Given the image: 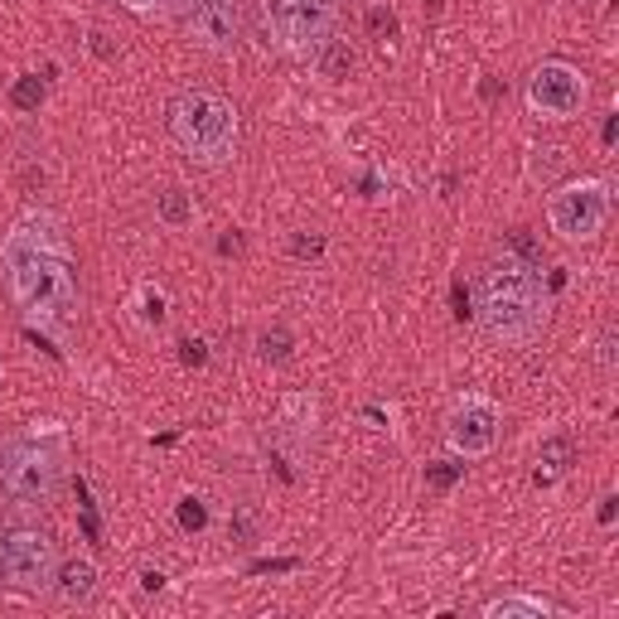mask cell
I'll use <instances>...</instances> for the list:
<instances>
[{
    "label": "cell",
    "mask_w": 619,
    "mask_h": 619,
    "mask_svg": "<svg viewBox=\"0 0 619 619\" xmlns=\"http://www.w3.org/2000/svg\"><path fill=\"white\" fill-rule=\"evenodd\" d=\"M600 523H615V499H600Z\"/></svg>",
    "instance_id": "4dcf8cb0"
},
{
    "label": "cell",
    "mask_w": 619,
    "mask_h": 619,
    "mask_svg": "<svg viewBox=\"0 0 619 619\" xmlns=\"http://www.w3.org/2000/svg\"><path fill=\"white\" fill-rule=\"evenodd\" d=\"M257 353H262V363H286V359H290V334L281 330V324L262 330V334H257Z\"/></svg>",
    "instance_id": "e0dca14e"
},
{
    "label": "cell",
    "mask_w": 619,
    "mask_h": 619,
    "mask_svg": "<svg viewBox=\"0 0 619 619\" xmlns=\"http://www.w3.org/2000/svg\"><path fill=\"white\" fill-rule=\"evenodd\" d=\"M479 93H484V103H494V97L503 93V87H499V78H484V87H479Z\"/></svg>",
    "instance_id": "f1b7e54d"
},
{
    "label": "cell",
    "mask_w": 619,
    "mask_h": 619,
    "mask_svg": "<svg viewBox=\"0 0 619 619\" xmlns=\"http://www.w3.org/2000/svg\"><path fill=\"white\" fill-rule=\"evenodd\" d=\"M49 590H54V600L68 605V610H87V605L97 600V590H103V572H97L93 557H68V562H58Z\"/></svg>",
    "instance_id": "8fae6325"
},
{
    "label": "cell",
    "mask_w": 619,
    "mask_h": 619,
    "mask_svg": "<svg viewBox=\"0 0 619 619\" xmlns=\"http://www.w3.org/2000/svg\"><path fill=\"white\" fill-rule=\"evenodd\" d=\"M44 97H49V83L40 73H24V78H15V87H10V107L15 111H40Z\"/></svg>",
    "instance_id": "2e32d148"
},
{
    "label": "cell",
    "mask_w": 619,
    "mask_h": 619,
    "mask_svg": "<svg viewBox=\"0 0 619 619\" xmlns=\"http://www.w3.org/2000/svg\"><path fill=\"white\" fill-rule=\"evenodd\" d=\"M576 465V440L572 436H547L542 440V460H537V484H552Z\"/></svg>",
    "instance_id": "7c38bea8"
},
{
    "label": "cell",
    "mask_w": 619,
    "mask_h": 619,
    "mask_svg": "<svg viewBox=\"0 0 619 619\" xmlns=\"http://www.w3.org/2000/svg\"><path fill=\"white\" fill-rule=\"evenodd\" d=\"M141 580H146V590H160V586H166V576H160V572H146Z\"/></svg>",
    "instance_id": "1f68e13d"
},
{
    "label": "cell",
    "mask_w": 619,
    "mask_h": 619,
    "mask_svg": "<svg viewBox=\"0 0 619 619\" xmlns=\"http://www.w3.org/2000/svg\"><path fill=\"white\" fill-rule=\"evenodd\" d=\"M0 281L30 330L68 334L78 324V267H73L68 233L54 213L30 209L0 237Z\"/></svg>",
    "instance_id": "6da1fadb"
},
{
    "label": "cell",
    "mask_w": 619,
    "mask_h": 619,
    "mask_svg": "<svg viewBox=\"0 0 619 619\" xmlns=\"http://www.w3.org/2000/svg\"><path fill=\"white\" fill-rule=\"evenodd\" d=\"M184 40L209 54H233L247 40V0H184Z\"/></svg>",
    "instance_id": "30bf717a"
},
{
    "label": "cell",
    "mask_w": 619,
    "mask_h": 619,
    "mask_svg": "<svg viewBox=\"0 0 619 619\" xmlns=\"http://www.w3.org/2000/svg\"><path fill=\"white\" fill-rule=\"evenodd\" d=\"M58 572V542L40 523H15L0 537V580L20 596H44Z\"/></svg>",
    "instance_id": "5b68a950"
},
{
    "label": "cell",
    "mask_w": 619,
    "mask_h": 619,
    "mask_svg": "<svg viewBox=\"0 0 619 619\" xmlns=\"http://www.w3.org/2000/svg\"><path fill=\"white\" fill-rule=\"evenodd\" d=\"M131 15H170V10H180L184 0H121Z\"/></svg>",
    "instance_id": "7402d4cb"
},
{
    "label": "cell",
    "mask_w": 619,
    "mask_h": 619,
    "mask_svg": "<svg viewBox=\"0 0 619 619\" xmlns=\"http://www.w3.org/2000/svg\"><path fill=\"white\" fill-rule=\"evenodd\" d=\"M314 63H320V78H330V83H344V78L359 73V54H353V44L339 40V34L314 54Z\"/></svg>",
    "instance_id": "5bb4252c"
},
{
    "label": "cell",
    "mask_w": 619,
    "mask_h": 619,
    "mask_svg": "<svg viewBox=\"0 0 619 619\" xmlns=\"http://www.w3.org/2000/svg\"><path fill=\"white\" fill-rule=\"evenodd\" d=\"M180 363H184V369H204V363H209V349L199 344V339H180Z\"/></svg>",
    "instance_id": "cb8c5ba5"
},
{
    "label": "cell",
    "mask_w": 619,
    "mask_h": 619,
    "mask_svg": "<svg viewBox=\"0 0 619 619\" xmlns=\"http://www.w3.org/2000/svg\"><path fill=\"white\" fill-rule=\"evenodd\" d=\"M156 218L166 223V227H174V233H180V227L194 223V199H189L180 184L160 189V194H156Z\"/></svg>",
    "instance_id": "9a60e30c"
},
{
    "label": "cell",
    "mask_w": 619,
    "mask_h": 619,
    "mask_svg": "<svg viewBox=\"0 0 619 619\" xmlns=\"http://www.w3.org/2000/svg\"><path fill=\"white\" fill-rule=\"evenodd\" d=\"M455 320H470V290L455 281Z\"/></svg>",
    "instance_id": "484cf974"
},
{
    "label": "cell",
    "mask_w": 619,
    "mask_h": 619,
    "mask_svg": "<svg viewBox=\"0 0 619 619\" xmlns=\"http://www.w3.org/2000/svg\"><path fill=\"white\" fill-rule=\"evenodd\" d=\"M204 523H209L204 503H199V499H184V503H180V527H184V533H199Z\"/></svg>",
    "instance_id": "603a6c76"
},
{
    "label": "cell",
    "mask_w": 619,
    "mask_h": 619,
    "mask_svg": "<svg viewBox=\"0 0 619 619\" xmlns=\"http://www.w3.org/2000/svg\"><path fill=\"white\" fill-rule=\"evenodd\" d=\"M160 320H166V300L156 290H146V324H160Z\"/></svg>",
    "instance_id": "d4e9b609"
},
{
    "label": "cell",
    "mask_w": 619,
    "mask_h": 619,
    "mask_svg": "<svg viewBox=\"0 0 619 619\" xmlns=\"http://www.w3.org/2000/svg\"><path fill=\"white\" fill-rule=\"evenodd\" d=\"M547 615H557V610L542 596H494L484 605V619H547Z\"/></svg>",
    "instance_id": "4fadbf2b"
},
{
    "label": "cell",
    "mask_w": 619,
    "mask_h": 619,
    "mask_svg": "<svg viewBox=\"0 0 619 619\" xmlns=\"http://www.w3.org/2000/svg\"><path fill=\"white\" fill-rule=\"evenodd\" d=\"M440 6H446V0H426V10H431V15H440Z\"/></svg>",
    "instance_id": "d6a6232c"
},
{
    "label": "cell",
    "mask_w": 619,
    "mask_h": 619,
    "mask_svg": "<svg viewBox=\"0 0 619 619\" xmlns=\"http://www.w3.org/2000/svg\"><path fill=\"white\" fill-rule=\"evenodd\" d=\"M547 223L566 243H596L610 223V184L605 180H566L547 199Z\"/></svg>",
    "instance_id": "52a82bcc"
},
{
    "label": "cell",
    "mask_w": 619,
    "mask_h": 619,
    "mask_svg": "<svg viewBox=\"0 0 619 619\" xmlns=\"http://www.w3.org/2000/svg\"><path fill=\"white\" fill-rule=\"evenodd\" d=\"M494 344L523 349L547 330L552 320V290L542 286V267H527L517 257H494L479 271V306L470 310Z\"/></svg>",
    "instance_id": "7a4b0ae2"
},
{
    "label": "cell",
    "mask_w": 619,
    "mask_h": 619,
    "mask_svg": "<svg viewBox=\"0 0 619 619\" xmlns=\"http://www.w3.org/2000/svg\"><path fill=\"white\" fill-rule=\"evenodd\" d=\"M166 126L170 141L184 150L199 166H223L237 150V107L218 93H204V87H184L166 103Z\"/></svg>",
    "instance_id": "3957f363"
},
{
    "label": "cell",
    "mask_w": 619,
    "mask_h": 619,
    "mask_svg": "<svg viewBox=\"0 0 619 619\" xmlns=\"http://www.w3.org/2000/svg\"><path fill=\"white\" fill-rule=\"evenodd\" d=\"M93 49H97V54H103V58H117V49H111V34H103V30L93 34Z\"/></svg>",
    "instance_id": "4316f807"
},
{
    "label": "cell",
    "mask_w": 619,
    "mask_h": 619,
    "mask_svg": "<svg viewBox=\"0 0 619 619\" xmlns=\"http://www.w3.org/2000/svg\"><path fill=\"white\" fill-rule=\"evenodd\" d=\"M63 474H68V455L58 436L20 431L0 440V494L20 509L49 503L63 489Z\"/></svg>",
    "instance_id": "277c9868"
},
{
    "label": "cell",
    "mask_w": 619,
    "mask_h": 619,
    "mask_svg": "<svg viewBox=\"0 0 619 619\" xmlns=\"http://www.w3.org/2000/svg\"><path fill=\"white\" fill-rule=\"evenodd\" d=\"M218 252H223V257H227V252H243V237H223Z\"/></svg>",
    "instance_id": "f546056e"
},
{
    "label": "cell",
    "mask_w": 619,
    "mask_h": 619,
    "mask_svg": "<svg viewBox=\"0 0 619 619\" xmlns=\"http://www.w3.org/2000/svg\"><path fill=\"white\" fill-rule=\"evenodd\" d=\"M290 257L296 262H320L324 257V237L320 233H296L290 237Z\"/></svg>",
    "instance_id": "ffe728a7"
},
{
    "label": "cell",
    "mask_w": 619,
    "mask_h": 619,
    "mask_svg": "<svg viewBox=\"0 0 619 619\" xmlns=\"http://www.w3.org/2000/svg\"><path fill=\"white\" fill-rule=\"evenodd\" d=\"M252 572H257V576H267V572H296V562H257Z\"/></svg>",
    "instance_id": "83f0119b"
},
{
    "label": "cell",
    "mask_w": 619,
    "mask_h": 619,
    "mask_svg": "<svg viewBox=\"0 0 619 619\" xmlns=\"http://www.w3.org/2000/svg\"><path fill=\"white\" fill-rule=\"evenodd\" d=\"M460 474H465L460 460H436V465H426V489H436V494H450V489L460 484Z\"/></svg>",
    "instance_id": "ac0fdd59"
},
{
    "label": "cell",
    "mask_w": 619,
    "mask_h": 619,
    "mask_svg": "<svg viewBox=\"0 0 619 619\" xmlns=\"http://www.w3.org/2000/svg\"><path fill=\"white\" fill-rule=\"evenodd\" d=\"M503 436V407L484 393H465L446 416V446L455 460H484Z\"/></svg>",
    "instance_id": "9c48e42d"
},
{
    "label": "cell",
    "mask_w": 619,
    "mask_h": 619,
    "mask_svg": "<svg viewBox=\"0 0 619 619\" xmlns=\"http://www.w3.org/2000/svg\"><path fill=\"white\" fill-rule=\"evenodd\" d=\"M267 20H271V34L281 40L286 54L314 58L339 34L344 0H271Z\"/></svg>",
    "instance_id": "8992f818"
},
{
    "label": "cell",
    "mask_w": 619,
    "mask_h": 619,
    "mask_svg": "<svg viewBox=\"0 0 619 619\" xmlns=\"http://www.w3.org/2000/svg\"><path fill=\"white\" fill-rule=\"evenodd\" d=\"M369 34H373V40H393V34H397V15H393V10L373 6L369 10Z\"/></svg>",
    "instance_id": "44dd1931"
},
{
    "label": "cell",
    "mask_w": 619,
    "mask_h": 619,
    "mask_svg": "<svg viewBox=\"0 0 619 619\" xmlns=\"http://www.w3.org/2000/svg\"><path fill=\"white\" fill-rule=\"evenodd\" d=\"M503 252L517 257V262H527V267H542V247L527 237V227H513V233L503 237Z\"/></svg>",
    "instance_id": "d6986e66"
},
{
    "label": "cell",
    "mask_w": 619,
    "mask_h": 619,
    "mask_svg": "<svg viewBox=\"0 0 619 619\" xmlns=\"http://www.w3.org/2000/svg\"><path fill=\"white\" fill-rule=\"evenodd\" d=\"M586 103H590L586 73L566 58L537 63L533 78H527V107H533V117H542V121H572L586 111Z\"/></svg>",
    "instance_id": "ba28073f"
}]
</instances>
